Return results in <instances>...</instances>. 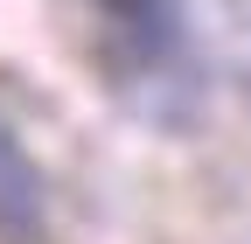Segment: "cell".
<instances>
[{
    "mask_svg": "<svg viewBox=\"0 0 251 244\" xmlns=\"http://www.w3.org/2000/svg\"><path fill=\"white\" fill-rule=\"evenodd\" d=\"M91 7L112 14L126 35H133L140 49H153V56L175 42V0H91Z\"/></svg>",
    "mask_w": 251,
    "mask_h": 244,
    "instance_id": "cell-2",
    "label": "cell"
},
{
    "mask_svg": "<svg viewBox=\"0 0 251 244\" xmlns=\"http://www.w3.org/2000/svg\"><path fill=\"white\" fill-rule=\"evenodd\" d=\"M42 237V174L28 146L0 126V244H35Z\"/></svg>",
    "mask_w": 251,
    "mask_h": 244,
    "instance_id": "cell-1",
    "label": "cell"
}]
</instances>
